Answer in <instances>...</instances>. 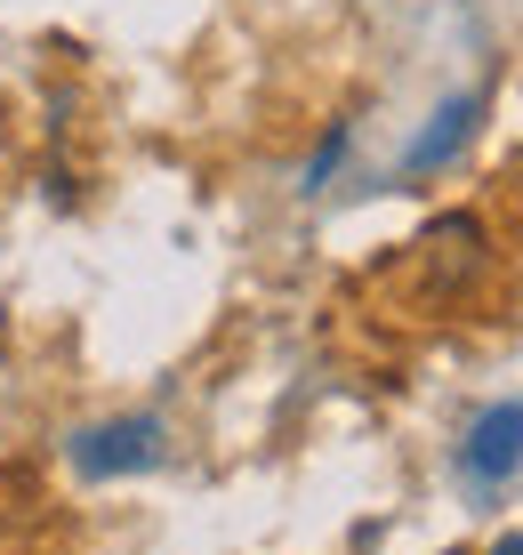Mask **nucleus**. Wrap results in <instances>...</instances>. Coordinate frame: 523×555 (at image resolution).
Wrapping results in <instances>:
<instances>
[{
  "label": "nucleus",
  "mask_w": 523,
  "mask_h": 555,
  "mask_svg": "<svg viewBox=\"0 0 523 555\" xmlns=\"http://www.w3.org/2000/svg\"><path fill=\"white\" fill-rule=\"evenodd\" d=\"M443 555H459V547H443Z\"/></svg>",
  "instance_id": "7"
},
{
  "label": "nucleus",
  "mask_w": 523,
  "mask_h": 555,
  "mask_svg": "<svg viewBox=\"0 0 523 555\" xmlns=\"http://www.w3.org/2000/svg\"><path fill=\"white\" fill-rule=\"evenodd\" d=\"M483 218H468V209H451V218H435L428 234H419V282H428L435 298L468 291V282L483 274Z\"/></svg>",
  "instance_id": "2"
},
{
  "label": "nucleus",
  "mask_w": 523,
  "mask_h": 555,
  "mask_svg": "<svg viewBox=\"0 0 523 555\" xmlns=\"http://www.w3.org/2000/svg\"><path fill=\"white\" fill-rule=\"evenodd\" d=\"M339 153H346V129H331V138H322V153L306 162V194H315V185H322V178L339 169Z\"/></svg>",
  "instance_id": "5"
},
{
  "label": "nucleus",
  "mask_w": 523,
  "mask_h": 555,
  "mask_svg": "<svg viewBox=\"0 0 523 555\" xmlns=\"http://www.w3.org/2000/svg\"><path fill=\"white\" fill-rule=\"evenodd\" d=\"M515 467H523V403H492L468 427V443H459V475L475 491H499Z\"/></svg>",
  "instance_id": "3"
},
{
  "label": "nucleus",
  "mask_w": 523,
  "mask_h": 555,
  "mask_svg": "<svg viewBox=\"0 0 523 555\" xmlns=\"http://www.w3.org/2000/svg\"><path fill=\"white\" fill-rule=\"evenodd\" d=\"M162 459H169L162 418H97V427L73 435V467L89 483H105V475H153Z\"/></svg>",
  "instance_id": "1"
},
{
  "label": "nucleus",
  "mask_w": 523,
  "mask_h": 555,
  "mask_svg": "<svg viewBox=\"0 0 523 555\" xmlns=\"http://www.w3.org/2000/svg\"><path fill=\"white\" fill-rule=\"evenodd\" d=\"M492 555H523V531H508V540H499Z\"/></svg>",
  "instance_id": "6"
},
{
  "label": "nucleus",
  "mask_w": 523,
  "mask_h": 555,
  "mask_svg": "<svg viewBox=\"0 0 523 555\" xmlns=\"http://www.w3.org/2000/svg\"><path fill=\"white\" fill-rule=\"evenodd\" d=\"M483 105H492V98H483V89H468V98H451V105H443L435 121H428V129H419V138H411V153H403V178H428V169H443V162H451V153H459V145L475 138Z\"/></svg>",
  "instance_id": "4"
}]
</instances>
